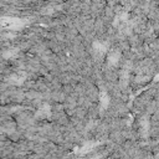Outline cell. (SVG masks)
Returning <instances> with one entry per match:
<instances>
[{"mask_svg": "<svg viewBox=\"0 0 159 159\" xmlns=\"http://www.w3.org/2000/svg\"><path fill=\"white\" fill-rule=\"evenodd\" d=\"M24 25L23 20L16 18H0V31L18 30Z\"/></svg>", "mask_w": 159, "mask_h": 159, "instance_id": "obj_1", "label": "cell"}, {"mask_svg": "<svg viewBox=\"0 0 159 159\" xmlns=\"http://www.w3.org/2000/svg\"><path fill=\"white\" fill-rule=\"evenodd\" d=\"M10 82L11 84H15V85H20V84H23L24 82V80H25V73H20V72H18V73H13L11 76H10Z\"/></svg>", "mask_w": 159, "mask_h": 159, "instance_id": "obj_2", "label": "cell"}, {"mask_svg": "<svg viewBox=\"0 0 159 159\" xmlns=\"http://www.w3.org/2000/svg\"><path fill=\"white\" fill-rule=\"evenodd\" d=\"M93 50H95V52L100 54V56H102V55L106 52V47H105L101 42H95V44H93Z\"/></svg>", "mask_w": 159, "mask_h": 159, "instance_id": "obj_3", "label": "cell"}, {"mask_svg": "<svg viewBox=\"0 0 159 159\" xmlns=\"http://www.w3.org/2000/svg\"><path fill=\"white\" fill-rule=\"evenodd\" d=\"M118 60H119V52H117V51L110 52V55H108V62L110 63H117Z\"/></svg>", "mask_w": 159, "mask_h": 159, "instance_id": "obj_4", "label": "cell"}, {"mask_svg": "<svg viewBox=\"0 0 159 159\" xmlns=\"http://www.w3.org/2000/svg\"><path fill=\"white\" fill-rule=\"evenodd\" d=\"M108 98H110V97L107 96V93H105V92H103V93L101 95V103H102L103 106H107V105L110 103V101H108Z\"/></svg>", "mask_w": 159, "mask_h": 159, "instance_id": "obj_5", "label": "cell"}]
</instances>
